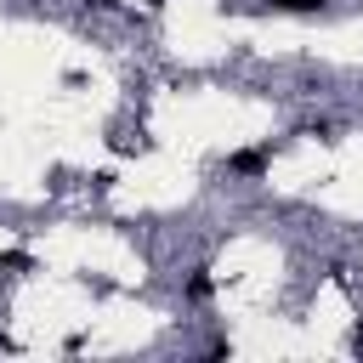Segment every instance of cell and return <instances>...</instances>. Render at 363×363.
Wrapping results in <instances>:
<instances>
[{
  "mask_svg": "<svg viewBox=\"0 0 363 363\" xmlns=\"http://www.w3.org/2000/svg\"><path fill=\"white\" fill-rule=\"evenodd\" d=\"M267 164H272V147H238V153L227 159L233 176H267Z\"/></svg>",
  "mask_w": 363,
  "mask_h": 363,
  "instance_id": "1",
  "label": "cell"
},
{
  "mask_svg": "<svg viewBox=\"0 0 363 363\" xmlns=\"http://www.w3.org/2000/svg\"><path fill=\"white\" fill-rule=\"evenodd\" d=\"M272 11H295V17H312V11H323L329 0H267Z\"/></svg>",
  "mask_w": 363,
  "mask_h": 363,
  "instance_id": "2",
  "label": "cell"
},
{
  "mask_svg": "<svg viewBox=\"0 0 363 363\" xmlns=\"http://www.w3.org/2000/svg\"><path fill=\"white\" fill-rule=\"evenodd\" d=\"M187 295H193V301H210V295H216V284H210V272H204V267L193 272V284H187Z\"/></svg>",
  "mask_w": 363,
  "mask_h": 363,
  "instance_id": "3",
  "label": "cell"
},
{
  "mask_svg": "<svg viewBox=\"0 0 363 363\" xmlns=\"http://www.w3.org/2000/svg\"><path fill=\"white\" fill-rule=\"evenodd\" d=\"M0 267H6V272H28V267H34V261H28V255H23V250H6V255H0Z\"/></svg>",
  "mask_w": 363,
  "mask_h": 363,
  "instance_id": "4",
  "label": "cell"
},
{
  "mask_svg": "<svg viewBox=\"0 0 363 363\" xmlns=\"http://www.w3.org/2000/svg\"><path fill=\"white\" fill-rule=\"evenodd\" d=\"M147 6H153V11H159V6H170V0H147Z\"/></svg>",
  "mask_w": 363,
  "mask_h": 363,
  "instance_id": "5",
  "label": "cell"
}]
</instances>
